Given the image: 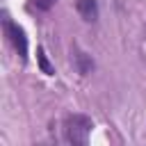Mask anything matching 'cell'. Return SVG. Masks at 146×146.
Here are the masks:
<instances>
[{"label":"cell","mask_w":146,"mask_h":146,"mask_svg":"<svg viewBox=\"0 0 146 146\" xmlns=\"http://www.w3.org/2000/svg\"><path fill=\"white\" fill-rule=\"evenodd\" d=\"M91 128H94V123H91L89 116H82V114L66 116V121H64V135H66V141H68V144H78V146H84L87 139H89Z\"/></svg>","instance_id":"1"},{"label":"cell","mask_w":146,"mask_h":146,"mask_svg":"<svg viewBox=\"0 0 146 146\" xmlns=\"http://www.w3.org/2000/svg\"><path fill=\"white\" fill-rule=\"evenodd\" d=\"M5 34L9 36L11 46L16 48V52L21 55V59H27V39H25V32L23 27H18L16 23H11L9 18H5Z\"/></svg>","instance_id":"2"},{"label":"cell","mask_w":146,"mask_h":146,"mask_svg":"<svg viewBox=\"0 0 146 146\" xmlns=\"http://www.w3.org/2000/svg\"><path fill=\"white\" fill-rule=\"evenodd\" d=\"M75 9L87 23H94L98 18V2L96 0H75Z\"/></svg>","instance_id":"3"},{"label":"cell","mask_w":146,"mask_h":146,"mask_svg":"<svg viewBox=\"0 0 146 146\" xmlns=\"http://www.w3.org/2000/svg\"><path fill=\"white\" fill-rule=\"evenodd\" d=\"M75 62H78V71H80L82 75H87V73L94 68V62H91L84 52H80V50H75Z\"/></svg>","instance_id":"4"},{"label":"cell","mask_w":146,"mask_h":146,"mask_svg":"<svg viewBox=\"0 0 146 146\" xmlns=\"http://www.w3.org/2000/svg\"><path fill=\"white\" fill-rule=\"evenodd\" d=\"M36 59H39V66H41V71L46 73V75H52L55 71H52V66L48 64V59H46V52H43V48H39V52H36Z\"/></svg>","instance_id":"5"},{"label":"cell","mask_w":146,"mask_h":146,"mask_svg":"<svg viewBox=\"0 0 146 146\" xmlns=\"http://www.w3.org/2000/svg\"><path fill=\"white\" fill-rule=\"evenodd\" d=\"M55 2H57V0H34V7H36V9H41V11H48Z\"/></svg>","instance_id":"6"}]
</instances>
